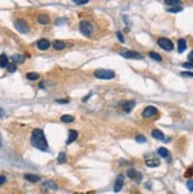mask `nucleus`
Here are the masks:
<instances>
[{
    "label": "nucleus",
    "instance_id": "13",
    "mask_svg": "<svg viewBox=\"0 0 193 194\" xmlns=\"http://www.w3.org/2000/svg\"><path fill=\"white\" fill-rule=\"evenodd\" d=\"M78 137V133L76 130H70L69 131V137H68V141H67V145H71L72 142H75Z\"/></svg>",
    "mask_w": 193,
    "mask_h": 194
},
{
    "label": "nucleus",
    "instance_id": "28",
    "mask_svg": "<svg viewBox=\"0 0 193 194\" xmlns=\"http://www.w3.org/2000/svg\"><path fill=\"white\" fill-rule=\"evenodd\" d=\"M182 11V7L181 6H177V7H170V8H167V12H170V13H179V12H181Z\"/></svg>",
    "mask_w": 193,
    "mask_h": 194
},
{
    "label": "nucleus",
    "instance_id": "10",
    "mask_svg": "<svg viewBox=\"0 0 193 194\" xmlns=\"http://www.w3.org/2000/svg\"><path fill=\"white\" fill-rule=\"evenodd\" d=\"M123 183H124V176L123 175H118L116 181H115V183H114V192L115 193L120 192L122 189V187H123Z\"/></svg>",
    "mask_w": 193,
    "mask_h": 194
},
{
    "label": "nucleus",
    "instance_id": "3",
    "mask_svg": "<svg viewBox=\"0 0 193 194\" xmlns=\"http://www.w3.org/2000/svg\"><path fill=\"white\" fill-rule=\"evenodd\" d=\"M79 30H81V32H82L84 36L90 37V36L92 35V32H94V27H92L91 23H89V21H87V20H83V21H81V24H79Z\"/></svg>",
    "mask_w": 193,
    "mask_h": 194
},
{
    "label": "nucleus",
    "instance_id": "39",
    "mask_svg": "<svg viewBox=\"0 0 193 194\" xmlns=\"http://www.w3.org/2000/svg\"><path fill=\"white\" fill-rule=\"evenodd\" d=\"M5 182H6V178L4 175H0V185H3Z\"/></svg>",
    "mask_w": 193,
    "mask_h": 194
},
{
    "label": "nucleus",
    "instance_id": "8",
    "mask_svg": "<svg viewBox=\"0 0 193 194\" xmlns=\"http://www.w3.org/2000/svg\"><path fill=\"white\" fill-rule=\"evenodd\" d=\"M127 176L131 178L132 180H135L136 183H140L141 182V178H142V175L140 173H138L134 168H129L127 171Z\"/></svg>",
    "mask_w": 193,
    "mask_h": 194
},
{
    "label": "nucleus",
    "instance_id": "35",
    "mask_svg": "<svg viewBox=\"0 0 193 194\" xmlns=\"http://www.w3.org/2000/svg\"><path fill=\"white\" fill-rule=\"evenodd\" d=\"M193 176V168H189L186 173H185V178H192Z\"/></svg>",
    "mask_w": 193,
    "mask_h": 194
},
{
    "label": "nucleus",
    "instance_id": "15",
    "mask_svg": "<svg viewBox=\"0 0 193 194\" xmlns=\"http://www.w3.org/2000/svg\"><path fill=\"white\" fill-rule=\"evenodd\" d=\"M24 178L27 181H30V182H38V181H40V176L39 175H35V174H25Z\"/></svg>",
    "mask_w": 193,
    "mask_h": 194
},
{
    "label": "nucleus",
    "instance_id": "16",
    "mask_svg": "<svg viewBox=\"0 0 193 194\" xmlns=\"http://www.w3.org/2000/svg\"><path fill=\"white\" fill-rule=\"evenodd\" d=\"M37 20H38V23L42 24V25H48V24L50 23V18H49L46 14H39V16L37 17Z\"/></svg>",
    "mask_w": 193,
    "mask_h": 194
},
{
    "label": "nucleus",
    "instance_id": "33",
    "mask_svg": "<svg viewBox=\"0 0 193 194\" xmlns=\"http://www.w3.org/2000/svg\"><path fill=\"white\" fill-rule=\"evenodd\" d=\"M67 21H68L67 19H63V18H60V19H57V20H56V25H57V26H59V25H62V24H65Z\"/></svg>",
    "mask_w": 193,
    "mask_h": 194
},
{
    "label": "nucleus",
    "instance_id": "25",
    "mask_svg": "<svg viewBox=\"0 0 193 194\" xmlns=\"http://www.w3.org/2000/svg\"><path fill=\"white\" fill-rule=\"evenodd\" d=\"M26 77H27V79H30V80H37V79L39 78V75L36 73V72H27V73H26Z\"/></svg>",
    "mask_w": 193,
    "mask_h": 194
},
{
    "label": "nucleus",
    "instance_id": "29",
    "mask_svg": "<svg viewBox=\"0 0 193 194\" xmlns=\"http://www.w3.org/2000/svg\"><path fill=\"white\" fill-rule=\"evenodd\" d=\"M7 70H9V72H16L17 71V65L14 63H11V64L7 65Z\"/></svg>",
    "mask_w": 193,
    "mask_h": 194
},
{
    "label": "nucleus",
    "instance_id": "11",
    "mask_svg": "<svg viewBox=\"0 0 193 194\" xmlns=\"http://www.w3.org/2000/svg\"><path fill=\"white\" fill-rule=\"evenodd\" d=\"M50 42L48 40V39H40V40H38L37 42V47L39 49V50H42V51H45V50H48L49 47H50Z\"/></svg>",
    "mask_w": 193,
    "mask_h": 194
},
{
    "label": "nucleus",
    "instance_id": "34",
    "mask_svg": "<svg viewBox=\"0 0 193 194\" xmlns=\"http://www.w3.org/2000/svg\"><path fill=\"white\" fill-rule=\"evenodd\" d=\"M116 37H117V39H118L121 43H124V38H123V36H122V33H121L120 31L116 32Z\"/></svg>",
    "mask_w": 193,
    "mask_h": 194
},
{
    "label": "nucleus",
    "instance_id": "19",
    "mask_svg": "<svg viewBox=\"0 0 193 194\" xmlns=\"http://www.w3.org/2000/svg\"><path fill=\"white\" fill-rule=\"evenodd\" d=\"M9 65V58L5 53L0 54V68H7Z\"/></svg>",
    "mask_w": 193,
    "mask_h": 194
},
{
    "label": "nucleus",
    "instance_id": "32",
    "mask_svg": "<svg viewBox=\"0 0 193 194\" xmlns=\"http://www.w3.org/2000/svg\"><path fill=\"white\" fill-rule=\"evenodd\" d=\"M74 3L76 5H85L88 4V0H74Z\"/></svg>",
    "mask_w": 193,
    "mask_h": 194
},
{
    "label": "nucleus",
    "instance_id": "41",
    "mask_svg": "<svg viewBox=\"0 0 193 194\" xmlns=\"http://www.w3.org/2000/svg\"><path fill=\"white\" fill-rule=\"evenodd\" d=\"M91 95H92V94H91V92H90V94H89V95H88V96H85V97H84V98H83V102H87V101H88V98H89V97H90V96H91Z\"/></svg>",
    "mask_w": 193,
    "mask_h": 194
},
{
    "label": "nucleus",
    "instance_id": "40",
    "mask_svg": "<svg viewBox=\"0 0 193 194\" xmlns=\"http://www.w3.org/2000/svg\"><path fill=\"white\" fill-rule=\"evenodd\" d=\"M188 61H189V62H193V51L188 54Z\"/></svg>",
    "mask_w": 193,
    "mask_h": 194
},
{
    "label": "nucleus",
    "instance_id": "5",
    "mask_svg": "<svg viewBox=\"0 0 193 194\" xmlns=\"http://www.w3.org/2000/svg\"><path fill=\"white\" fill-rule=\"evenodd\" d=\"M158 45L165 51H172L174 49V45H173L172 40H170L168 38H159L158 39Z\"/></svg>",
    "mask_w": 193,
    "mask_h": 194
},
{
    "label": "nucleus",
    "instance_id": "7",
    "mask_svg": "<svg viewBox=\"0 0 193 194\" xmlns=\"http://www.w3.org/2000/svg\"><path fill=\"white\" fill-rule=\"evenodd\" d=\"M156 114H158V109L155 107H153V105H149V107L145 108V110L142 111V116L146 117V119H152Z\"/></svg>",
    "mask_w": 193,
    "mask_h": 194
},
{
    "label": "nucleus",
    "instance_id": "9",
    "mask_svg": "<svg viewBox=\"0 0 193 194\" xmlns=\"http://www.w3.org/2000/svg\"><path fill=\"white\" fill-rule=\"evenodd\" d=\"M120 105L123 109L124 113H131L133 110V108L135 107V101H123L120 103Z\"/></svg>",
    "mask_w": 193,
    "mask_h": 194
},
{
    "label": "nucleus",
    "instance_id": "42",
    "mask_svg": "<svg viewBox=\"0 0 193 194\" xmlns=\"http://www.w3.org/2000/svg\"><path fill=\"white\" fill-rule=\"evenodd\" d=\"M3 116H4V110L0 108V117H3Z\"/></svg>",
    "mask_w": 193,
    "mask_h": 194
},
{
    "label": "nucleus",
    "instance_id": "24",
    "mask_svg": "<svg viewBox=\"0 0 193 194\" xmlns=\"http://www.w3.org/2000/svg\"><path fill=\"white\" fill-rule=\"evenodd\" d=\"M149 54V57L152 58V59H154V61H156V62H161L162 61V58H161V56H160V54L159 53H156V52H149L148 53Z\"/></svg>",
    "mask_w": 193,
    "mask_h": 194
},
{
    "label": "nucleus",
    "instance_id": "6",
    "mask_svg": "<svg viewBox=\"0 0 193 194\" xmlns=\"http://www.w3.org/2000/svg\"><path fill=\"white\" fill-rule=\"evenodd\" d=\"M120 54L124 58H131V59H142L143 57L141 54L136 51H129V50H124V51H121Z\"/></svg>",
    "mask_w": 193,
    "mask_h": 194
},
{
    "label": "nucleus",
    "instance_id": "37",
    "mask_svg": "<svg viewBox=\"0 0 193 194\" xmlns=\"http://www.w3.org/2000/svg\"><path fill=\"white\" fill-rule=\"evenodd\" d=\"M56 102H57V103H59V104H67V103H69L70 101L67 98V99H57Z\"/></svg>",
    "mask_w": 193,
    "mask_h": 194
},
{
    "label": "nucleus",
    "instance_id": "27",
    "mask_svg": "<svg viewBox=\"0 0 193 194\" xmlns=\"http://www.w3.org/2000/svg\"><path fill=\"white\" fill-rule=\"evenodd\" d=\"M67 162V154L65 152H60L58 155V163H64Z\"/></svg>",
    "mask_w": 193,
    "mask_h": 194
},
{
    "label": "nucleus",
    "instance_id": "20",
    "mask_svg": "<svg viewBox=\"0 0 193 194\" xmlns=\"http://www.w3.org/2000/svg\"><path fill=\"white\" fill-rule=\"evenodd\" d=\"M24 56L23 54H13L12 56V61H13V63L14 64H19V63H23L24 62Z\"/></svg>",
    "mask_w": 193,
    "mask_h": 194
},
{
    "label": "nucleus",
    "instance_id": "45",
    "mask_svg": "<svg viewBox=\"0 0 193 194\" xmlns=\"http://www.w3.org/2000/svg\"><path fill=\"white\" fill-rule=\"evenodd\" d=\"M43 83H44V82H42L40 84H39V88H40V89H43V88H44V84H43Z\"/></svg>",
    "mask_w": 193,
    "mask_h": 194
},
{
    "label": "nucleus",
    "instance_id": "12",
    "mask_svg": "<svg viewBox=\"0 0 193 194\" xmlns=\"http://www.w3.org/2000/svg\"><path fill=\"white\" fill-rule=\"evenodd\" d=\"M145 163H146V166H148V167L154 168V167H158V166L160 164V160H159V159H155V157H152V159H146Z\"/></svg>",
    "mask_w": 193,
    "mask_h": 194
},
{
    "label": "nucleus",
    "instance_id": "38",
    "mask_svg": "<svg viewBox=\"0 0 193 194\" xmlns=\"http://www.w3.org/2000/svg\"><path fill=\"white\" fill-rule=\"evenodd\" d=\"M182 66L186 68V69H193V64L192 63H184Z\"/></svg>",
    "mask_w": 193,
    "mask_h": 194
},
{
    "label": "nucleus",
    "instance_id": "22",
    "mask_svg": "<svg viewBox=\"0 0 193 194\" xmlns=\"http://www.w3.org/2000/svg\"><path fill=\"white\" fill-rule=\"evenodd\" d=\"M60 121L64 122V123H70V122H74L75 121V117L71 116V115H63L60 117Z\"/></svg>",
    "mask_w": 193,
    "mask_h": 194
},
{
    "label": "nucleus",
    "instance_id": "14",
    "mask_svg": "<svg viewBox=\"0 0 193 194\" xmlns=\"http://www.w3.org/2000/svg\"><path fill=\"white\" fill-rule=\"evenodd\" d=\"M152 136L154 138H156V140H160V141H165V135L161 130H159V129H154L152 131Z\"/></svg>",
    "mask_w": 193,
    "mask_h": 194
},
{
    "label": "nucleus",
    "instance_id": "21",
    "mask_svg": "<svg viewBox=\"0 0 193 194\" xmlns=\"http://www.w3.org/2000/svg\"><path fill=\"white\" fill-rule=\"evenodd\" d=\"M43 187H45V188H49V189H57V185H56L53 181H50V180H48V181H44V183H43Z\"/></svg>",
    "mask_w": 193,
    "mask_h": 194
},
{
    "label": "nucleus",
    "instance_id": "36",
    "mask_svg": "<svg viewBox=\"0 0 193 194\" xmlns=\"http://www.w3.org/2000/svg\"><path fill=\"white\" fill-rule=\"evenodd\" d=\"M181 76H185V77H193V72H188V71H182L180 72Z\"/></svg>",
    "mask_w": 193,
    "mask_h": 194
},
{
    "label": "nucleus",
    "instance_id": "1",
    "mask_svg": "<svg viewBox=\"0 0 193 194\" xmlns=\"http://www.w3.org/2000/svg\"><path fill=\"white\" fill-rule=\"evenodd\" d=\"M31 145L35 148L42 150V152H48L49 150V145L46 141V137L44 135V131L42 129H35L31 134Z\"/></svg>",
    "mask_w": 193,
    "mask_h": 194
},
{
    "label": "nucleus",
    "instance_id": "23",
    "mask_svg": "<svg viewBox=\"0 0 193 194\" xmlns=\"http://www.w3.org/2000/svg\"><path fill=\"white\" fill-rule=\"evenodd\" d=\"M158 154L161 156V157H167L168 155H170V153H168V150L166 149V148H164V147H160V148H158Z\"/></svg>",
    "mask_w": 193,
    "mask_h": 194
},
{
    "label": "nucleus",
    "instance_id": "18",
    "mask_svg": "<svg viewBox=\"0 0 193 194\" xmlns=\"http://www.w3.org/2000/svg\"><path fill=\"white\" fill-rule=\"evenodd\" d=\"M52 45H53V49H56V50H58V51L65 49V46H67L65 43H64L63 40H55Z\"/></svg>",
    "mask_w": 193,
    "mask_h": 194
},
{
    "label": "nucleus",
    "instance_id": "4",
    "mask_svg": "<svg viewBox=\"0 0 193 194\" xmlns=\"http://www.w3.org/2000/svg\"><path fill=\"white\" fill-rule=\"evenodd\" d=\"M14 27H16V30L20 33H27L28 30H30V27H28V24L24 20V19H18L14 21Z\"/></svg>",
    "mask_w": 193,
    "mask_h": 194
},
{
    "label": "nucleus",
    "instance_id": "30",
    "mask_svg": "<svg viewBox=\"0 0 193 194\" xmlns=\"http://www.w3.org/2000/svg\"><path fill=\"white\" fill-rule=\"evenodd\" d=\"M136 142H139V143H146V137L145 136H142V135H139V136H136Z\"/></svg>",
    "mask_w": 193,
    "mask_h": 194
},
{
    "label": "nucleus",
    "instance_id": "43",
    "mask_svg": "<svg viewBox=\"0 0 193 194\" xmlns=\"http://www.w3.org/2000/svg\"><path fill=\"white\" fill-rule=\"evenodd\" d=\"M3 146V138H1V134H0V147Z\"/></svg>",
    "mask_w": 193,
    "mask_h": 194
},
{
    "label": "nucleus",
    "instance_id": "26",
    "mask_svg": "<svg viewBox=\"0 0 193 194\" xmlns=\"http://www.w3.org/2000/svg\"><path fill=\"white\" fill-rule=\"evenodd\" d=\"M165 4L167 6H174V7L180 6V1H179V0H166Z\"/></svg>",
    "mask_w": 193,
    "mask_h": 194
},
{
    "label": "nucleus",
    "instance_id": "44",
    "mask_svg": "<svg viewBox=\"0 0 193 194\" xmlns=\"http://www.w3.org/2000/svg\"><path fill=\"white\" fill-rule=\"evenodd\" d=\"M146 188H148V189H150L152 187H150V183H146Z\"/></svg>",
    "mask_w": 193,
    "mask_h": 194
},
{
    "label": "nucleus",
    "instance_id": "31",
    "mask_svg": "<svg viewBox=\"0 0 193 194\" xmlns=\"http://www.w3.org/2000/svg\"><path fill=\"white\" fill-rule=\"evenodd\" d=\"M186 186H187V188H188V190H191V192H193V179H191V180H188V181H187V183H186Z\"/></svg>",
    "mask_w": 193,
    "mask_h": 194
},
{
    "label": "nucleus",
    "instance_id": "2",
    "mask_svg": "<svg viewBox=\"0 0 193 194\" xmlns=\"http://www.w3.org/2000/svg\"><path fill=\"white\" fill-rule=\"evenodd\" d=\"M94 75L99 79H113L115 77V72L108 69H99L94 72Z\"/></svg>",
    "mask_w": 193,
    "mask_h": 194
},
{
    "label": "nucleus",
    "instance_id": "17",
    "mask_svg": "<svg viewBox=\"0 0 193 194\" xmlns=\"http://www.w3.org/2000/svg\"><path fill=\"white\" fill-rule=\"evenodd\" d=\"M186 47H187V43H186V40L185 39H179L178 40V51H179V53H182L185 50H186Z\"/></svg>",
    "mask_w": 193,
    "mask_h": 194
}]
</instances>
